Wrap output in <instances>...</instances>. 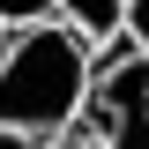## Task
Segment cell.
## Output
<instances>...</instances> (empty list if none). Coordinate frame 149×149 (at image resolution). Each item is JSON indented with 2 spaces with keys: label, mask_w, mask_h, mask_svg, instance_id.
I'll use <instances>...</instances> for the list:
<instances>
[{
  "label": "cell",
  "mask_w": 149,
  "mask_h": 149,
  "mask_svg": "<svg viewBox=\"0 0 149 149\" xmlns=\"http://www.w3.org/2000/svg\"><path fill=\"white\" fill-rule=\"evenodd\" d=\"M90 82H97V45H82L67 22L8 30V45H0V127L60 142L82 127Z\"/></svg>",
  "instance_id": "obj_1"
},
{
  "label": "cell",
  "mask_w": 149,
  "mask_h": 149,
  "mask_svg": "<svg viewBox=\"0 0 149 149\" xmlns=\"http://www.w3.org/2000/svg\"><path fill=\"white\" fill-rule=\"evenodd\" d=\"M127 45L149 60V0H127Z\"/></svg>",
  "instance_id": "obj_5"
},
{
  "label": "cell",
  "mask_w": 149,
  "mask_h": 149,
  "mask_svg": "<svg viewBox=\"0 0 149 149\" xmlns=\"http://www.w3.org/2000/svg\"><path fill=\"white\" fill-rule=\"evenodd\" d=\"M60 22H67L82 45H119L127 37V0H60Z\"/></svg>",
  "instance_id": "obj_3"
},
{
  "label": "cell",
  "mask_w": 149,
  "mask_h": 149,
  "mask_svg": "<svg viewBox=\"0 0 149 149\" xmlns=\"http://www.w3.org/2000/svg\"><path fill=\"white\" fill-rule=\"evenodd\" d=\"M30 22H60V0H0V30H30Z\"/></svg>",
  "instance_id": "obj_4"
},
{
  "label": "cell",
  "mask_w": 149,
  "mask_h": 149,
  "mask_svg": "<svg viewBox=\"0 0 149 149\" xmlns=\"http://www.w3.org/2000/svg\"><path fill=\"white\" fill-rule=\"evenodd\" d=\"M74 134H90L104 149H149V60L127 37L97 52V82H90V104H82Z\"/></svg>",
  "instance_id": "obj_2"
},
{
  "label": "cell",
  "mask_w": 149,
  "mask_h": 149,
  "mask_svg": "<svg viewBox=\"0 0 149 149\" xmlns=\"http://www.w3.org/2000/svg\"><path fill=\"white\" fill-rule=\"evenodd\" d=\"M52 149H104V142H90V134H60Z\"/></svg>",
  "instance_id": "obj_7"
},
{
  "label": "cell",
  "mask_w": 149,
  "mask_h": 149,
  "mask_svg": "<svg viewBox=\"0 0 149 149\" xmlns=\"http://www.w3.org/2000/svg\"><path fill=\"white\" fill-rule=\"evenodd\" d=\"M0 149H52V142H37V134H22V127H0Z\"/></svg>",
  "instance_id": "obj_6"
}]
</instances>
